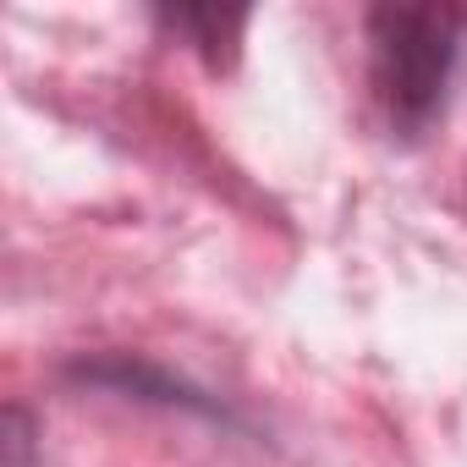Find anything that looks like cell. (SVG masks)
Masks as SVG:
<instances>
[{
	"label": "cell",
	"instance_id": "6da1fadb",
	"mask_svg": "<svg viewBox=\"0 0 467 467\" xmlns=\"http://www.w3.org/2000/svg\"><path fill=\"white\" fill-rule=\"evenodd\" d=\"M368 88L390 132L418 138L445 110L462 50L467 12L456 6H374L368 12Z\"/></svg>",
	"mask_w": 467,
	"mask_h": 467
},
{
	"label": "cell",
	"instance_id": "3957f363",
	"mask_svg": "<svg viewBox=\"0 0 467 467\" xmlns=\"http://www.w3.org/2000/svg\"><path fill=\"white\" fill-rule=\"evenodd\" d=\"M154 23L192 45L209 67H231L237 61V45H243V28H248V12H225V6H154Z\"/></svg>",
	"mask_w": 467,
	"mask_h": 467
},
{
	"label": "cell",
	"instance_id": "277c9868",
	"mask_svg": "<svg viewBox=\"0 0 467 467\" xmlns=\"http://www.w3.org/2000/svg\"><path fill=\"white\" fill-rule=\"evenodd\" d=\"M34 440L39 423L28 418V407H6V467H34Z\"/></svg>",
	"mask_w": 467,
	"mask_h": 467
},
{
	"label": "cell",
	"instance_id": "7a4b0ae2",
	"mask_svg": "<svg viewBox=\"0 0 467 467\" xmlns=\"http://www.w3.org/2000/svg\"><path fill=\"white\" fill-rule=\"evenodd\" d=\"M67 374H72V379H83V385L116 390V396H127V401H160V407H182V412H203V418H214V412H220V407H214L203 390H192V385L171 379L165 368H154V363H138V358H127V352L78 358ZM220 418H225V412H220Z\"/></svg>",
	"mask_w": 467,
	"mask_h": 467
}]
</instances>
